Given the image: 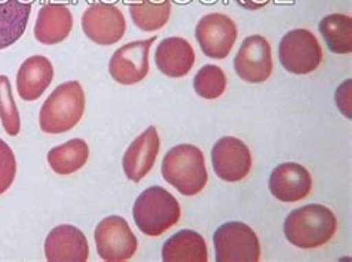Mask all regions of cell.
<instances>
[{
  "instance_id": "1",
  "label": "cell",
  "mask_w": 352,
  "mask_h": 262,
  "mask_svg": "<svg viewBox=\"0 0 352 262\" xmlns=\"http://www.w3.org/2000/svg\"><path fill=\"white\" fill-rule=\"evenodd\" d=\"M338 221L335 213L322 204H308L294 209L284 222V234L293 246L317 249L335 237Z\"/></svg>"
},
{
  "instance_id": "2",
  "label": "cell",
  "mask_w": 352,
  "mask_h": 262,
  "mask_svg": "<svg viewBox=\"0 0 352 262\" xmlns=\"http://www.w3.org/2000/svg\"><path fill=\"white\" fill-rule=\"evenodd\" d=\"M85 113V92L79 82L61 83L46 98L39 113V126L45 134L58 135L75 128Z\"/></svg>"
},
{
  "instance_id": "3",
  "label": "cell",
  "mask_w": 352,
  "mask_h": 262,
  "mask_svg": "<svg viewBox=\"0 0 352 262\" xmlns=\"http://www.w3.org/2000/svg\"><path fill=\"white\" fill-rule=\"evenodd\" d=\"M161 172L164 180L183 195L199 194L208 182L204 153L190 144L173 147L164 156Z\"/></svg>"
},
{
  "instance_id": "4",
  "label": "cell",
  "mask_w": 352,
  "mask_h": 262,
  "mask_svg": "<svg viewBox=\"0 0 352 262\" xmlns=\"http://www.w3.org/2000/svg\"><path fill=\"white\" fill-rule=\"evenodd\" d=\"M133 217L135 226L149 237H160L180 221L182 209L179 200L164 187L155 185L138 195Z\"/></svg>"
},
{
  "instance_id": "5",
  "label": "cell",
  "mask_w": 352,
  "mask_h": 262,
  "mask_svg": "<svg viewBox=\"0 0 352 262\" xmlns=\"http://www.w3.org/2000/svg\"><path fill=\"white\" fill-rule=\"evenodd\" d=\"M217 262H257L261 259V241L257 234L244 222H226L214 237Z\"/></svg>"
},
{
  "instance_id": "6",
  "label": "cell",
  "mask_w": 352,
  "mask_h": 262,
  "mask_svg": "<svg viewBox=\"0 0 352 262\" xmlns=\"http://www.w3.org/2000/svg\"><path fill=\"white\" fill-rule=\"evenodd\" d=\"M278 57L285 71L303 76L320 67L322 49L314 33L305 29H296L281 39L278 46Z\"/></svg>"
},
{
  "instance_id": "7",
  "label": "cell",
  "mask_w": 352,
  "mask_h": 262,
  "mask_svg": "<svg viewBox=\"0 0 352 262\" xmlns=\"http://www.w3.org/2000/svg\"><path fill=\"white\" fill-rule=\"evenodd\" d=\"M97 254L103 261L120 262L131 259L138 248V241L131 227L122 217H107L100 221L94 231Z\"/></svg>"
},
{
  "instance_id": "8",
  "label": "cell",
  "mask_w": 352,
  "mask_h": 262,
  "mask_svg": "<svg viewBox=\"0 0 352 262\" xmlns=\"http://www.w3.org/2000/svg\"><path fill=\"white\" fill-rule=\"evenodd\" d=\"M82 30L91 42L100 46H110L125 36L126 21L118 6L98 2L88 6L83 12Z\"/></svg>"
},
{
  "instance_id": "9",
  "label": "cell",
  "mask_w": 352,
  "mask_h": 262,
  "mask_svg": "<svg viewBox=\"0 0 352 262\" xmlns=\"http://www.w3.org/2000/svg\"><path fill=\"white\" fill-rule=\"evenodd\" d=\"M195 36L206 57L225 60L236 42L238 29L229 16L214 12L201 18Z\"/></svg>"
},
{
  "instance_id": "10",
  "label": "cell",
  "mask_w": 352,
  "mask_h": 262,
  "mask_svg": "<svg viewBox=\"0 0 352 262\" xmlns=\"http://www.w3.org/2000/svg\"><path fill=\"white\" fill-rule=\"evenodd\" d=\"M156 36L119 48L109 61V73L120 85H135L149 74V52Z\"/></svg>"
},
{
  "instance_id": "11",
  "label": "cell",
  "mask_w": 352,
  "mask_h": 262,
  "mask_svg": "<svg viewBox=\"0 0 352 262\" xmlns=\"http://www.w3.org/2000/svg\"><path fill=\"white\" fill-rule=\"evenodd\" d=\"M238 76L248 83H263L274 71L271 45L263 36H250L241 43L234 60Z\"/></svg>"
},
{
  "instance_id": "12",
  "label": "cell",
  "mask_w": 352,
  "mask_h": 262,
  "mask_svg": "<svg viewBox=\"0 0 352 262\" xmlns=\"http://www.w3.org/2000/svg\"><path fill=\"white\" fill-rule=\"evenodd\" d=\"M212 169L226 182H238L252 171V153L235 136H223L211 150Z\"/></svg>"
},
{
  "instance_id": "13",
  "label": "cell",
  "mask_w": 352,
  "mask_h": 262,
  "mask_svg": "<svg viewBox=\"0 0 352 262\" xmlns=\"http://www.w3.org/2000/svg\"><path fill=\"white\" fill-rule=\"evenodd\" d=\"M270 190L280 202H300L307 199L312 190L311 174L299 163L287 162L278 165L270 178Z\"/></svg>"
},
{
  "instance_id": "14",
  "label": "cell",
  "mask_w": 352,
  "mask_h": 262,
  "mask_svg": "<svg viewBox=\"0 0 352 262\" xmlns=\"http://www.w3.org/2000/svg\"><path fill=\"white\" fill-rule=\"evenodd\" d=\"M161 139L155 126H149L129 144L122 158L124 172L129 181L140 182L149 174L160 154Z\"/></svg>"
},
{
  "instance_id": "15",
  "label": "cell",
  "mask_w": 352,
  "mask_h": 262,
  "mask_svg": "<svg viewBox=\"0 0 352 262\" xmlns=\"http://www.w3.org/2000/svg\"><path fill=\"white\" fill-rule=\"evenodd\" d=\"M45 257L51 262H85L89 258L87 236L73 226H58L45 240Z\"/></svg>"
},
{
  "instance_id": "16",
  "label": "cell",
  "mask_w": 352,
  "mask_h": 262,
  "mask_svg": "<svg viewBox=\"0 0 352 262\" xmlns=\"http://www.w3.org/2000/svg\"><path fill=\"white\" fill-rule=\"evenodd\" d=\"M156 67L173 79L188 76L195 65V51L183 37H166L155 52Z\"/></svg>"
},
{
  "instance_id": "17",
  "label": "cell",
  "mask_w": 352,
  "mask_h": 262,
  "mask_svg": "<svg viewBox=\"0 0 352 262\" xmlns=\"http://www.w3.org/2000/svg\"><path fill=\"white\" fill-rule=\"evenodd\" d=\"M54 80V67L43 55L27 58L16 73V92L24 101L39 99Z\"/></svg>"
},
{
  "instance_id": "18",
  "label": "cell",
  "mask_w": 352,
  "mask_h": 262,
  "mask_svg": "<svg viewBox=\"0 0 352 262\" xmlns=\"http://www.w3.org/2000/svg\"><path fill=\"white\" fill-rule=\"evenodd\" d=\"M73 29V15L66 5L48 3L38 14L34 24L36 40L43 45H58L69 37Z\"/></svg>"
},
{
  "instance_id": "19",
  "label": "cell",
  "mask_w": 352,
  "mask_h": 262,
  "mask_svg": "<svg viewBox=\"0 0 352 262\" xmlns=\"http://www.w3.org/2000/svg\"><path fill=\"white\" fill-rule=\"evenodd\" d=\"M32 8L33 0H0V51L24 36Z\"/></svg>"
},
{
  "instance_id": "20",
  "label": "cell",
  "mask_w": 352,
  "mask_h": 262,
  "mask_svg": "<svg viewBox=\"0 0 352 262\" xmlns=\"http://www.w3.org/2000/svg\"><path fill=\"white\" fill-rule=\"evenodd\" d=\"M162 259L166 262H207V243L199 233L192 230H182L164 243Z\"/></svg>"
},
{
  "instance_id": "21",
  "label": "cell",
  "mask_w": 352,
  "mask_h": 262,
  "mask_svg": "<svg viewBox=\"0 0 352 262\" xmlns=\"http://www.w3.org/2000/svg\"><path fill=\"white\" fill-rule=\"evenodd\" d=\"M128 8L134 25L146 33L161 30L171 15V0H129Z\"/></svg>"
},
{
  "instance_id": "22",
  "label": "cell",
  "mask_w": 352,
  "mask_h": 262,
  "mask_svg": "<svg viewBox=\"0 0 352 262\" xmlns=\"http://www.w3.org/2000/svg\"><path fill=\"white\" fill-rule=\"evenodd\" d=\"M88 157V144L80 138H75L63 145L54 147L48 153V163L55 174L67 176L80 171L87 165Z\"/></svg>"
},
{
  "instance_id": "23",
  "label": "cell",
  "mask_w": 352,
  "mask_h": 262,
  "mask_svg": "<svg viewBox=\"0 0 352 262\" xmlns=\"http://www.w3.org/2000/svg\"><path fill=\"white\" fill-rule=\"evenodd\" d=\"M320 33L333 53L345 55L352 52V20L349 15L331 14L322 18Z\"/></svg>"
},
{
  "instance_id": "24",
  "label": "cell",
  "mask_w": 352,
  "mask_h": 262,
  "mask_svg": "<svg viewBox=\"0 0 352 262\" xmlns=\"http://www.w3.org/2000/svg\"><path fill=\"white\" fill-rule=\"evenodd\" d=\"M226 74L217 65H204L193 79V88L199 97L217 99L226 91Z\"/></svg>"
},
{
  "instance_id": "25",
  "label": "cell",
  "mask_w": 352,
  "mask_h": 262,
  "mask_svg": "<svg viewBox=\"0 0 352 262\" xmlns=\"http://www.w3.org/2000/svg\"><path fill=\"white\" fill-rule=\"evenodd\" d=\"M0 121L9 136H16L21 130V117L12 97L11 82L0 76Z\"/></svg>"
},
{
  "instance_id": "26",
  "label": "cell",
  "mask_w": 352,
  "mask_h": 262,
  "mask_svg": "<svg viewBox=\"0 0 352 262\" xmlns=\"http://www.w3.org/2000/svg\"><path fill=\"white\" fill-rule=\"evenodd\" d=\"M16 158L3 139H0V195L6 193L15 181Z\"/></svg>"
},
{
  "instance_id": "27",
  "label": "cell",
  "mask_w": 352,
  "mask_h": 262,
  "mask_svg": "<svg viewBox=\"0 0 352 262\" xmlns=\"http://www.w3.org/2000/svg\"><path fill=\"white\" fill-rule=\"evenodd\" d=\"M351 86L352 82L346 80L340 85V88L336 92V102L340 110V113L344 115L346 119H351Z\"/></svg>"
},
{
  "instance_id": "28",
  "label": "cell",
  "mask_w": 352,
  "mask_h": 262,
  "mask_svg": "<svg viewBox=\"0 0 352 262\" xmlns=\"http://www.w3.org/2000/svg\"><path fill=\"white\" fill-rule=\"evenodd\" d=\"M235 2L243 6L247 11H257V9H262L270 5L272 0H235Z\"/></svg>"
}]
</instances>
